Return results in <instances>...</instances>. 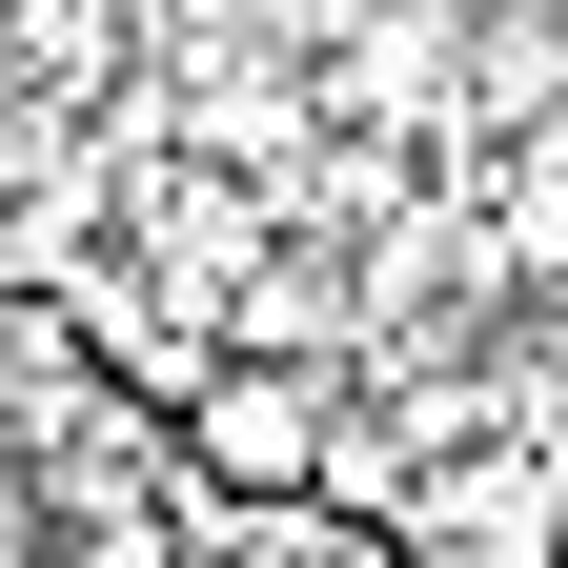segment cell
<instances>
[{
    "label": "cell",
    "instance_id": "277c9868",
    "mask_svg": "<svg viewBox=\"0 0 568 568\" xmlns=\"http://www.w3.org/2000/svg\"><path fill=\"white\" fill-rule=\"evenodd\" d=\"M0 568H41V548H0Z\"/></svg>",
    "mask_w": 568,
    "mask_h": 568
},
{
    "label": "cell",
    "instance_id": "7a4b0ae2",
    "mask_svg": "<svg viewBox=\"0 0 568 568\" xmlns=\"http://www.w3.org/2000/svg\"><path fill=\"white\" fill-rule=\"evenodd\" d=\"M325 426H345L325 366L224 345L203 386H163V467H183V508H325Z\"/></svg>",
    "mask_w": 568,
    "mask_h": 568
},
{
    "label": "cell",
    "instance_id": "3957f363",
    "mask_svg": "<svg viewBox=\"0 0 568 568\" xmlns=\"http://www.w3.org/2000/svg\"><path fill=\"white\" fill-rule=\"evenodd\" d=\"M21 508H41V487H21V426H0V548H21Z\"/></svg>",
    "mask_w": 568,
    "mask_h": 568
},
{
    "label": "cell",
    "instance_id": "6da1fadb",
    "mask_svg": "<svg viewBox=\"0 0 568 568\" xmlns=\"http://www.w3.org/2000/svg\"><path fill=\"white\" fill-rule=\"evenodd\" d=\"M386 568H568V406L528 386L508 426H467V447L386 508Z\"/></svg>",
    "mask_w": 568,
    "mask_h": 568
}]
</instances>
